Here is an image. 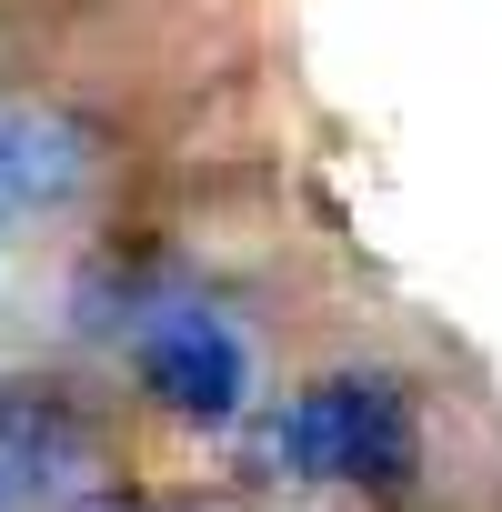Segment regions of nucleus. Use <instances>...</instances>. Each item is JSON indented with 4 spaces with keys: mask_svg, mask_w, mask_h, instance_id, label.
I'll use <instances>...</instances> for the list:
<instances>
[{
    "mask_svg": "<svg viewBox=\"0 0 502 512\" xmlns=\"http://www.w3.org/2000/svg\"><path fill=\"white\" fill-rule=\"evenodd\" d=\"M251 462L282 482H342V492H412L422 472V412L392 372H322L302 382L262 432Z\"/></svg>",
    "mask_w": 502,
    "mask_h": 512,
    "instance_id": "f257e3e1",
    "label": "nucleus"
},
{
    "mask_svg": "<svg viewBox=\"0 0 502 512\" xmlns=\"http://www.w3.org/2000/svg\"><path fill=\"white\" fill-rule=\"evenodd\" d=\"M131 372H141V392H151L171 422H191V432H231V422L251 412V342H241L211 302H161V312H141V322H131Z\"/></svg>",
    "mask_w": 502,
    "mask_h": 512,
    "instance_id": "f03ea898",
    "label": "nucleus"
},
{
    "mask_svg": "<svg viewBox=\"0 0 502 512\" xmlns=\"http://www.w3.org/2000/svg\"><path fill=\"white\" fill-rule=\"evenodd\" d=\"M91 472H101V442L61 392L0 382V502H71L91 492Z\"/></svg>",
    "mask_w": 502,
    "mask_h": 512,
    "instance_id": "7ed1b4c3",
    "label": "nucleus"
},
{
    "mask_svg": "<svg viewBox=\"0 0 502 512\" xmlns=\"http://www.w3.org/2000/svg\"><path fill=\"white\" fill-rule=\"evenodd\" d=\"M91 181V141L51 111H0V211L11 201H71Z\"/></svg>",
    "mask_w": 502,
    "mask_h": 512,
    "instance_id": "20e7f679",
    "label": "nucleus"
},
{
    "mask_svg": "<svg viewBox=\"0 0 502 512\" xmlns=\"http://www.w3.org/2000/svg\"><path fill=\"white\" fill-rule=\"evenodd\" d=\"M111 512H141V502H111Z\"/></svg>",
    "mask_w": 502,
    "mask_h": 512,
    "instance_id": "39448f33",
    "label": "nucleus"
},
{
    "mask_svg": "<svg viewBox=\"0 0 502 512\" xmlns=\"http://www.w3.org/2000/svg\"><path fill=\"white\" fill-rule=\"evenodd\" d=\"M0 512H11V502H0Z\"/></svg>",
    "mask_w": 502,
    "mask_h": 512,
    "instance_id": "423d86ee",
    "label": "nucleus"
}]
</instances>
